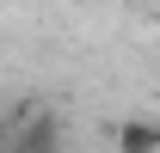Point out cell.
Returning <instances> with one entry per match:
<instances>
[{"label":"cell","instance_id":"cell-1","mask_svg":"<svg viewBox=\"0 0 160 153\" xmlns=\"http://www.w3.org/2000/svg\"><path fill=\"white\" fill-rule=\"evenodd\" d=\"M0 153H62V123L56 116H31L19 129H6Z\"/></svg>","mask_w":160,"mask_h":153},{"label":"cell","instance_id":"cell-2","mask_svg":"<svg viewBox=\"0 0 160 153\" xmlns=\"http://www.w3.org/2000/svg\"><path fill=\"white\" fill-rule=\"evenodd\" d=\"M117 153H160V123H154V116L117 123Z\"/></svg>","mask_w":160,"mask_h":153},{"label":"cell","instance_id":"cell-3","mask_svg":"<svg viewBox=\"0 0 160 153\" xmlns=\"http://www.w3.org/2000/svg\"><path fill=\"white\" fill-rule=\"evenodd\" d=\"M0 141H6V123H0Z\"/></svg>","mask_w":160,"mask_h":153}]
</instances>
